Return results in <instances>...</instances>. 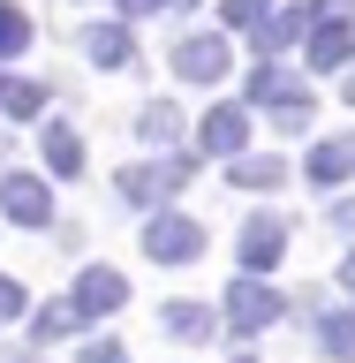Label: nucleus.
I'll return each instance as SVG.
<instances>
[{
  "label": "nucleus",
  "instance_id": "f257e3e1",
  "mask_svg": "<svg viewBox=\"0 0 355 363\" xmlns=\"http://www.w3.org/2000/svg\"><path fill=\"white\" fill-rule=\"evenodd\" d=\"M249 106H265L280 136H303L317 121V113H310V84H303L295 68H280V61H265L257 76H249Z\"/></svg>",
  "mask_w": 355,
  "mask_h": 363
},
{
  "label": "nucleus",
  "instance_id": "f03ea898",
  "mask_svg": "<svg viewBox=\"0 0 355 363\" xmlns=\"http://www.w3.org/2000/svg\"><path fill=\"white\" fill-rule=\"evenodd\" d=\"M280 311H288V303H280L265 280H249V272H242V280L227 288V303H220V325H227V333H265Z\"/></svg>",
  "mask_w": 355,
  "mask_h": 363
},
{
  "label": "nucleus",
  "instance_id": "7ed1b4c3",
  "mask_svg": "<svg viewBox=\"0 0 355 363\" xmlns=\"http://www.w3.org/2000/svg\"><path fill=\"white\" fill-rule=\"evenodd\" d=\"M144 257H152V265H189V257H204V227L181 220V212H152V227H144Z\"/></svg>",
  "mask_w": 355,
  "mask_h": 363
},
{
  "label": "nucleus",
  "instance_id": "20e7f679",
  "mask_svg": "<svg viewBox=\"0 0 355 363\" xmlns=\"http://www.w3.org/2000/svg\"><path fill=\"white\" fill-rule=\"evenodd\" d=\"M189 174H197L189 159H144V167L121 174V197H129V204H167L174 189H189Z\"/></svg>",
  "mask_w": 355,
  "mask_h": 363
},
{
  "label": "nucleus",
  "instance_id": "39448f33",
  "mask_svg": "<svg viewBox=\"0 0 355 363\" xmlns=\"http://www.w3.org/2000/svg\"><path fill=\"white\" fill-rule=\"evenodd\" d=\"M121 303H129V280H121L113 265H84V272H76V295H68L76 318H113Z\"/></svg>",
  "mask_w": 355,
  "mask_h": 363
},
{
  "label": "nucleus",
  "instance_id": "423d86ee",
  "mask_svg": "<svg viewBox=\"0 0 355 363\" xmlns=\"http://www.w3.org/2000/svg\"><path fill=\"white\" fill-rule=\"evenodd\" d=\"M227 68H235V53H227L220 30H197V38L174 45V76H181V84H220Z\"/></svg>",
  "mask_w": 355,
  "mask_h": 363
},
{
  "label": "nucleus",
  "instance_id": "0eeeda50",
  "mask_svg": "<svg viewBox=\"0 0 355 363\" xmlns=\"http://www.w3.org/2000/svg\"><path fill=\"white\" fill-rule=\"evenodd\" d=\"M0 212H8L16 227H45L53 220V189H45L38 174H8L0 182Z\"/></svg>",
  "mask_w": 355,
  "mask_h": 363
},
{
  "label": "nucleus",
  "instance_id": "6e6552de",
  "mask_svg": "<svg viewBox=\"0 0 355 363\" xmlns=\"http://www.w3.org/2000/svg\"><path fill=\"white\" fill-rule=\"evenodd\" d=\"M242 144H249V113H242V106H212V113L197 121V152L242 159Z\"/></svg>",
  "mask_w": 355,
  "mask_h": 363
},
{
  "label": "nucleus",
  "instance_id": "1a4fd4ad",
  "mask_svg": "<svg viewBox=\"0 0 355 363\" xmlns=\"http://www.w3.org/2000/svg\"><path fill=\"white\" fill-rule=\"evenodd\" d=\"M242 265H249V280H257V272L265 265H280V250H288V220H280V212H257V220L242 227Z\"/></svg>",
  "mask_w": 355,
  "mask_h": 363
},
{
  "label": "nucleus",
  "instance_id": "9d476101",
  "mask_svg": "<svg viewBox=\"0 0 355 363\" xmlns=\"http://www.w3.org/2000/svg\"><path fill=\"white\" fill-rule=\"evenodd\" d=\"M303 38H310V61L325 68V76H333L340 61H355V23H348V16H310Z\"/></svg>",
  "mask_w": 355,
  "mask_h": 363
},
{
  "label": "nucleus",
  "instance_id": "9b49d317",
  "mask_svg": "<svg viewBox=\"0 0 355 363\" xmlns=\"http://www.w3.org/2000/svg\"><path fill=\"white\" fill-rule=\"evenodd\" d=\"M159 325H167L174 340H204L212 325H220V311H212V303H197V295H174V303L159 311Z\"/></svg>",
  "mask_w": 355,
  "mask_h": 363
},
{
  "label": "nucleus",
  "instance_id": "f8f14e48",
  "mask_svg": "<svg viewBox=\"0 0 355 363\" xmlns=\"http://www.w3.org/2000/svg\"><path fill=\"white\" fill-rule=\"evenodd\" d=\"M84 53H91L98 68H129V61H136V38L121 30V23H91V30H84Z\"/></svg>",
  "mask_w": 355,
  "mask_h": 363
},
{
  "label": "nucleus",
  "instance_id": "ddd939ff",
  "mask_svg": "<svg viewBox=\"0 0 355 363\" xmlns=\"http://www.w3.org/2000/svg\"><path fill=\"white\" fill-rule=\"evenodd\" d=\"M303 174H310L317 189H333V182H348V174H355V136H333V144H317Z\"/></svg>",
  "mask_w": 355,
  "mask_h": 363
},
{
  "label": "nucleus",
  "instance_id": "4468645a",
  "mask_svg": "<svg viewBox=\"0 0 355 363\" xmlns=\"http://www.w3.org/2000/svg\"><path fill=\"white\" fill-rule=\"evenodd\" d=\"M45 167H53V174H84V136L68 129V121H45Z\"/></svg>",
  "mask_w": 355,
  "mask_h": 363
},
{
  "label": "nucleus",
  "instance_id": "2eb2a0df",
  "mask_svg": "<svg viewBox=\"0 0 355 363\" xmlns=\"http://www.w3.org/2000/svg\"><path fill=\"white\" fill-rule=\"evenodd\" d=\"M303 30H310V8H280V16H265V23H257V53L272 61V53H280V45H295Z\"/></svg>",
  "mask_w": 355,
  "mask_h": 363
},
{
  "label": "nucleus",
  "instance_id": "dca6fc26",
  "mask_svg": "<svg viewBox=\"0 0 355 363\" xmlns=\"http://www.w3.org/2000/svg\"><path fill=\"white\" fill-rule=\"evenodd\" d=\"M317 340H325L333 363H355V311H325L317 318Z\"/></svg>",
  "mask_w": 355,
  "mask_h": 363
},
{
  "label": "nucleus",
  "instance_id": "f3484780",
  "mask_svg": "<svg viewBox=\"0 0 355 363\" xmlns=\"http://www.w3.org/2000/svg\"><path fill=\"white\" fill-rule=\"evenodd\" d=\"M174 129H181V106H174V99H152V106L136 113V136H144V144H174Z\"/></svg>",
  "mask_w": 355,
  "mask_h": 363
},
{
  "label": "nucleus",
  "instance_id": "a211bd4d",
  "mask_svg": "<svg viewBox=\"0 0 355 363\" xmlns=\"http://www.w3.org/2000/svg\"><path fill=\"white\" fill-rule=\"evenodd\" d=\"M0 113L8 121H30V113H45V91L23 84V76H0Z\"/></svg>",
  "mask_w": 355,
  "mask_h": 363
},
{
  "label": "nucleus",
  "instance_id": "6ab92c4d",
  "mask_svg": "<svg viewBox=\"0 0 355 363\" xmlns=\"http://www.w3.org/2000/svg\"><path fill=\"white\" fill-rule=\"evenodd\" d=\"M280 182H288V167H280V159H257V152L235 159V189H280Z\"/></svg>",
  "mask_w": 355,
  "mask_h": 363
},
{
  "label": "nucleus",
  "instance_id": "aec40b11",
  "mask_svg": "<svg viewBox=\"0 0 355 363\" xmlns=\"http://www.w3.org/2000/svg\"><path fill=\"white\" fill-rule=\"evenodd\" d=\"M23 45H30V16H23L16 0H0V61H16Z\"/></svg>",
  "mask_w": 355,
  "mask_h": 363
},
{
  "label": "nucleus",
  "instance_id": "412c9836",
  "mask_svg": "<svg viewBox=\"0 0 355 363\" xmlns=\"http://www.w3.org/2000/svg\"><path fill=\"white\" fill-rule=\"evenodd\" d=\"M76 325H84V318L68 311V303H45V311L30 318V340H68V333H76Z\"/></svg>",
  "mask_w": 355,
  "mask_h": 363
},
{
  "label": "nucleus",
  "instance_id": "4be33fe9",
  "mask_svg": "<svg viewBox=\"0 0 355 363\" xmlns=\"http://www.w3.org/2000/svg\"><path fill=\"white\" fill-rule=\"evenodd\" d=\"M220 16L235 23V30H257V23L272 16V0H220Z\"/></svg>",
  "mask_w": 355,
  "mask_h": 363
},
{
  "label": "nucleus",
  "instance_id": "5701e85b",
  "mask_svg": "<svg viewBox=\"0 0 355 363\" xmlns=\"http://www.w3.org/2000/svg\"><path fill=\"white\" fill-rule=\"evenodd\" d=\"M16 318H23V288L0 272V325H16Z\"/></svg>",
  "mask_w": 355,
  "mask_h": 363
},
{
  "label": "nucleus",
  "instance_id": "b1692460",
  "mask_svg": "<svg viewBox=\"0 0 355 363\" xmlns=\"http://www.w3.org/2000/svg\"><path fill=\"white\" fill-rule=\"evenodd\" d=\"M84 363H129V348H121V340H91Z\"/></svg>",
  "mask_w": 355,
  "mask_h": 363
},
{
  "label": "nucleus",
  "instance_id": "393cba45",
  "mask_svg": "<svg viewBox=\"0 0 355 363\" xmlns=\"http://www.w3.org/2000/svg\"><path fill=\"white\" fill-rule=\"evenodd\" d=\"M333 227H340V235H355V197H340V204H333Z\"/></svg>",
  "mask_w": 355,
  "mask_h": 363
},
{
  "label": "nucleus",
  "instance_id": "a878e982",
  "mask_svg": "<svg viewBox=\"0 0 355 363\" xmlns=\"http://www.w3.org/2000/svg\"><path fill=\"white\" fill-rule=\"evenodd\" d=\"M310 16H348V0H303Z\"/></svg>",
  "mask_w": 355,
  "mask_h": 363
},
{
  "label": "nucleus",
  "instance_id": "bb28decb",
  "mask_svg": "<svg viewBox=\"0 0 355 363\" xmlns=\"http://www.w3.org/2000/svg\"><path fill=\"white\" fill-rule=\"evenodd\" d=\"M152 8H167V0H121V16H152Z\"/></svg>",
  "mask_w": 355,
  "mask_h": 363
},
{
  "label": "nucleus",
  "instance_id": "cd10ccee",
  "mask_svg": "<svg viewBox=\"0 0 355 363\" xmlns=\"http://www.w3.org/2000/svg\"><path fill=\"white\" fill-rule=\"evenodd\" d=\"M340 288L355 295V250H348V257H340Z\"/></svg>",
  "mask_w": 355,
  "mask_h": 363
},
{
  "label": "nucleus",
  "instance_id": "c85d7f7f",
  "mask_svg": "<svg viewBox=\"0 0 355 363\" xmlns=\"http://www.w3.org/2000/svg\"><path fill=\"white\" fill-rule=\"evenodd\" d=\"M340 99H348V106H355V68H348V76H340Z\"/></svg>",
  "mask_w": 355,
  "mask_h": 363
},
{
  "label": "nucleus",
  "instance_id": "c756f323",
  "mask_svg": "<svg viewBox=\"0 0 355 363\" xmlns=\"http://www.w3.org/2000/svg\"><path fill=\"white\" fill-rule=\"evenodd\" d=\"M167 8H197V0H167Z\"/></svg>",
  "mask_w": 355,
  "mask_h": 363
},
{
  "label": "nucleus",
  "instance_id": "7c9ffc66",
  "mask_svg": "<svg viewBox=\"0 0 355 363\" xmlns=\"http://www.w3.org/2000/svg\"><path fill=\"white\" fill-rule=\"evenodd\" d=\"M235 363H257V356H235Z\"/></svg>",
  "mask_w": 355,
  "mask_h": 363
},
{
  "label": "nucleus",
  "instance_id": "2f4dec72",
  "mask_svg": "<svg viewBox=\"0 0 355 363\" xmlns=\"http://www.w3.org/2000/svg\"><path fill=\"white\" fill-rule=\"evenodd\" d=\"M23 363H30V356H23Z\"/></svg>",
  "mask_w": 355,
  "mask_h": 363
}]
</instances>
